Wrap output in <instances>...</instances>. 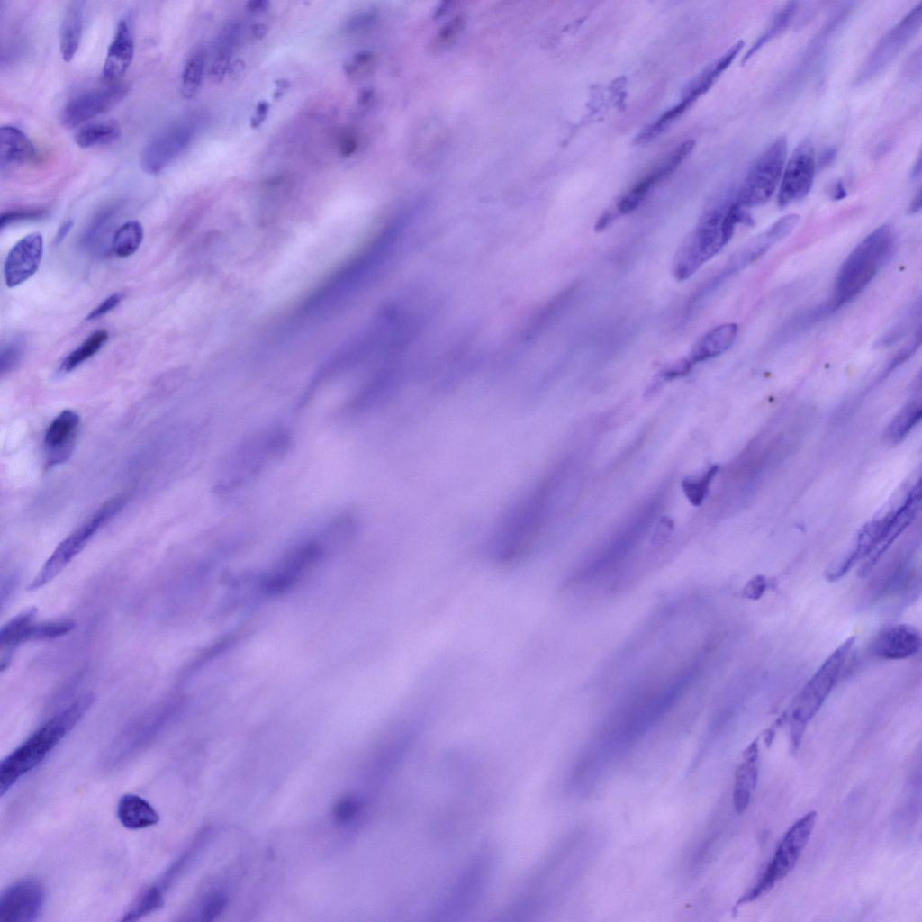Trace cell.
Masks as SVG:
<instances>
[{"instance_id":"cell-1","label":"cell","mask_w":922,"mask_h":922,"mask_svg":"<svg viewBox=\"0 0 922 922\" xmlns=\"http://www.w3.org/2000/svg\"><path fill=\"white\" fill-rule=\"evenodd\" d=\"M93 701L91 693L78 696L41 724L1 761V796L46 759L83 719Z\"/></svg>"},{"instance_id":"cell-2","label":"cell","mask_w":922,"mask_h":922,"mask_svg":"<svg viewBox=\"0 0 922 922\" xmlns=\"http://www.w3.org/2000/svg\"><path fill=\"white\" fill-rule=\"evenodd\" d=\"M751 221L737 202L719 204L706 212L676 253L674 276L679 280L691 276L730 240L737 223Z\"/></svg>"},{"instance_id":"cell-3","label":"cell","mask_w":922,"mask_h":922,"mask_svg":"<svg viewBox=\"0 0 922 922\" xmlns=\"http://www.w3.org/2000/svg\"><path fill=\"white\" fill-rule=\"evenodd\" d=\"M893 248V232L886 225L877 228L857 245L836 276L834 308L848 303L869 285L890 258Z\"/></svg>"},{"instance_id":"cell-4","label":"cell","mask_w":922,"mask_h":922,"mask_svg":"<svg viewBox=\"0 0 922 922\" xmlns=\"http://www.w3.org/2000/svg\"><path fill=\"white\" fill-rule=\"evenodd\" d=\"M855 642V637H847L822 663L791 704L790 713V743L796 752L808 723L819 710L828 697Z\"/></svg>"},{"instance_id":"cell-5","label":"cell","mask_w":922,"mask_h":922,"mask_svg":"<svg viewBox=\"0 0 922 922\" xmlns=\"http://www.w3.org/2000/svg\"><path fill=\"white\" fill-rule=\"evenodd\" d=\"M290 444L288 431L273 428L258 432L236 447L223 470L222 487L231 491L249 483L280 458Z\"/></svg>"},{"instance_id":"cell-6","label":"cell","mask_w":922,"mask_h":922,"mask_svg":"<svg viewBox=\"0 0 922 922\" xmlns=\"http://www.w3.org/2000/svg\"><path fill=\"white\" fill-rule=\"evenodd\" d=\"M816 818L817 811L811 810L790 827L759 879L738 899L737 904L754 901L767 893L777 881L794 868L801 851L808 843Z\"/></svg>"},{"instance_id":"cell-7","label":"cell","mask_w":922,"mask_h":922,"mask_svg":"<svg viewBox=\"0 0 922 922\" xmlns=\"http://www.w3.org/2000/svg\"><path fill=\"white\" fill-rule=\"evenodd\" d=\"M124 505L122 497L113 498L100 506L77 529L65 538L47 559L29 585L36 590L52 581L86 547L96 532L116 515Z\"/></svg>"},{"instance_id":"cell-8","label":"cell","mask_w":922,"mask_h":922,"mask_svg":"<svg viewBox=\"0 0 922 922\" xmlns=\"http://www.w3.org/2000/svg\"><path fill=\"white\" fill-rule=\"evenodd\" d=\"M787 149V139L781 136L759 155L740 187L737 199L740 206H759L771 198L781 181Z\"/></svg>"},{"instance_id":"cell-9","label":"cell","mask_w":922,"mask_h":922,"mask_svg":"<svg viewBox=\"0 0 922 922\" xmlns=\"http://www.w3.org/2000/svg\"><path fill=\"white\" fill-rule=\"evenodd\" d=\"M208 836V829H203L198 833L181 854L168 864L160 876L137 896L122 917V920H139L162 908L167 892L194 862L199 852L203 848Z\"/></svg>"},{"instance_id":"cell-10","label":"cell","mask_w":922,"mask_h":922,"mask_svg":"<svg viewBox=\"0 0 922 922\" xmlns=\"http://www.w3.org/2000/svg\"><path fill=\"white\" fill-rule=\"evenodd\" d=\"M196 128L197 120L194 117H188L175 122L158 131L141 151L142 170L156 175L166 169L190 145Z\"/></svg>"},{"instance_id":"cell-11","label":"cell","mask_w":922,"mask_h":922,"mask_svg":"<svg viewBox=\"0 0 922 922\" xmlns=\"http://www.w3.org/2000/svg\"><path fill=\"white\" fill-rule=\"evenodd\" d=\"M922 4L919 3L899 22L877 44L868 57L857 77L862 83L877 75L906 46L921 24Z\"/></svg>"},{"instance_id":"cell-12","label":"cell","mask_w":922,"mask_h":922,"mask_svg":"<svg viewBox=\"0 0 922 922\" xmlns=\"http://www.w3.org/2000/svg\"><path fill=\"white\" fill-rule=\"evenodd\" d=\"M814 148L802 140L793 150L781 178L778 203L785 207L804 198L811 189L815 174Z\"/></svg>"},{"instance_id":"cell-13","label":"cell","mask_w":922,"mask_h":922,"mask_svg":"<svg viewBox=\"0 0 922 922\" xmlns=\"http://www.w3.org/2000/svg\"><path fill=\"white\" fill-rule=\"evenodd\" d=\"M45 890L38 880L27 878L7 886L0 895L1 922H32L41 915Z\"/></svg>"},{"instance_id":"cell-14","label":"cell","mask_w":922,"mask_h":922,"mask_svg":"<svg viewBox=\"0 0 922 922\" xmlns=\"http://www.w3.org/2000/svg\"><path fill=\"white\" fill-rule=\"evenodd\" d=\"M128 93V86L113 83L80 94L70 100L62 111L61 122L68 128L76 127L116 105Z\"/></svg>"},{"instance_id":"cell-15","label":"cell","mask_w":922,"mask_h":922,"mask_svg":"<svg viewBox=\"0 0 922 922\" xmlns=\"http://www.w3.org/2000/svg\"><path fill=\"white\" fill-rule=\"evenodd\" d=\"M920 502V484L910 491L899 508L882 518V528L878 546L859 569V576L866 577L894 540L913 520Z\"/></svg>"},{"instance_id":"cell-16","label":"cell","mask_w":922,"mask_h":922,"mask_svg":"<svg viewBox=\"0 0 922 922\" xmlns=\"http://www.w3.org/2000/svg\"><path fill=\"white\" fill-rule=\"evenodd\" d=\"M42 251L43 239L39 232L28 234L17 241L8 252L4 265L6 285L17 286L33 276L41 264Z\"/></svg>"},{"instance_id":"cell-17","label":"cell","mask_w":922,"mask_h":922,"mask_svg":"<svg viewBox=\"0 0 922 922\" xmlns=\"http://www.w3.org/2000/svg\"><path fill=\"white\" fill-rule=\"evenodd\" d=\"M79 425V416L72 410H64L50 422L43 441L48 468L62 464L71 456Z\"/></svg>"},{"instance_id":"cell-18","label":"cell","mask_w":922,"mask_h":922,"mask_svg":"<svg viewBox=\"0 0 922 922\" xmlns=\"http://www.w3.org/2000/svg\"><path fill=\"white\" fill-rule=\"evenodd\" d=\"M921 635L909 624H896L881 630L873 640L872 651L884 660H902L914 656L921 648Z\"/></svg>"},{"instance_id":"cell-19","label":"cell","mask_w":922,"mask_h":922,"mask_svg":"<svg viewBox=\"0 0 922 922\" xmlns=\"http://www.w3.org/2000/svg\"><path fill=\"white\" fill-rule=\"evenodd\" d=\"M800 220L797 214H788L780 218L765 231L750 240L729 262L732 272L750 264L774 244L785 238L795 228Z\"/></svg>"},{"instance_id":"cell-20","label":"cell","mask_w":922,"mask_h":922,"mask_svg":"<svg viewBox=\"0 0 922 922\" xmlns=\"http://www.w3.org/2000/svg\"><path fill=\"white\" fill-rule=\"evenodd\" d=\"M134 53L133 30L131 21L122 19L108 47L103 67V77L107 82L120 78L129 68Z\"/></svg>"},{"instance_id":"cell-21","label":"cell","mask_w":922,"mask_h":922,"mask_svg":"<svg viewBox=\"0 0 922 922\" xmlns=\"http://www.w3.org/2000/svg\"><path fill=\"white\" fill-rule=\"evenodd\" d=\"M37 608L27 609L2 627L0 631L2 671L9 665L12 655L17 646L31 642V634L37 621Z\"/></svg>"},{"instance_id":"cell-22","label":"cell","mask_w":922,"mask_h":922,"mask_svg":"<svg viewBox=\"0 0 922 922\" xmlns=\"http://www.w3.org/2000/svg\"><path fill=\"white\" fill-rule=\"evenodd\" d=\"M758 777V739L744 751L743 762L736 773L733 803L737 813H743L751 799Z\"/></svg>"},{"instance_id":"cell-23","label":"cell","mask_w":922,"mask_h":922,"mask_svg":"<svg viewBox=\"0 0 922 922\" xmlns=\"http://www.w3.org/2000/svg\"><path fill=\"white\" fill-rule=\"evenodd\" d=\"M738 331L736 323H726L713 328L693 346L685 358L692 367L694 364L715 357L727 351L735 342Z\"/></svg>"},{"instance_id":"cell-24","label":"cell","mask_w":922,"mask_h":922,"mask_svg":"<svg viewBox=\"0 0 922 922\" xmlns=\"http://www.w3.org/2000/svg\"><path fill=\"white\" fill-rule=\"evenodd\" d=\"M116 813L120 823L128 829H143L159 822V815L154 807L133 793H126L120 798Z\"/></svg>"},{"instance_id":"cell-25","label":"cell","mask_w":922,"mask_h":922,"mask_svg":"<svg viewBox=\"0 0 922 922\" xmlns=\"http://www.w3.org/2000/svg\"><path fill=\"white\" fill-rule=\"evenodd\" d=\"M35 149L28 137L18 128L5 125L0 129L1 169H9L32 160Z\"/></svg>"},{"instance_id":"cell-26","label":"cell","mask_w":922,"mask_h":922,"mask_svg":"<svg viewBox=\"0 0 922 922\" xmlns=\"http://www.w3.org/2000/svg\"><path fill=\"white\" fill-rule=\"evenodd\" d=\"M240 35V24L232 21L226 23L215 38L212 45V58L210 76L212 80L220 81L227 72L231 54Z\"/></svg>"},{"instance_id":"cell-27","label":"cell","mask_w":922,"mask_h":922,"mask_svg":"<svg viewBox=\"0 0 922 922\" xmlns=\"http://www.w3.org/2000/svg\"><path fill=\"white\" fill-rule=\"evenodd\" d=\"M83 2L74 1L67 8L62 22L59 38V50L64 61L75 57L80 44L84 27Z\"/></svg>"},{"instance_id":"cell-28","label":"cell","mask_w":922,"mask_h":922,"mask_svg":"<svg viewBox=\"0 0 922 922\" xmlns=\"http://www.w3.org/2000/svg\"><path fill=\"white\" fill-rule=\"evenodd\" d=\"M121 135V128L114 120L96 122L85 125L74 137L75 142L83 149L110 144Z\"/></svg>"},{"instance_id":"cell-29","label":"cell","mask_w":922,"mask_h":922,"mask_svg":"<svg viewBox=\"0 0 922 922\" xmlns=\"http://www.w3.org/2000/svg\"><path fill=\"white\" fill-rule=\"evenodd\" d=\"M922 409L920 399L908 402L892 419L886 429V438L892 443H898L907 437L921 419Z\"/></svg>"},{"instance_id":"cell-30","label":"cell","mask_w":922,"mask_h":922,"mask_svg":"<svg viewBox=\"0 0 922 922\" xmlns=\"http://www.w3.org/2000/svg\"><path fill=\"white\" fill-rule=\"evenodd\" d=\"M206 52L203 46L196 47L186 59L181 77V94L189 99L197 92L204 73Z\"/></svg>"},{"instance_id":"cell-31","label":"cell","mask_w":922,"mask_h":922,"mask_svg":"<svg viewBox=\"0 0 922 922\" xmlns=\"http://www.w3.org/2000/svg\"><path fill=\"white\" fill-rule=\"evenodd\" d=\"M143 239V229L137 221H130L122 224L115 231L111 249L120 257L126 258L137 251Z\"/></svg>"},{"instance_id":"cell-32","label":"cell","mask_w":922,"mask_h":922,"mask_svg":"<svg viewBox=\"0 0 922 922\" xmlns=\"http://www.w3.org/2000/svg\"><path fill=\"white\" fill-rule=\"evenodd\" d=\"M108 339L105 330L93 332L79 347L70 352L62 361L59 371L68 373L97 353Z\"/></svg>"},{"instance_id":"cell-33","label":"cell","mask_w":922,"mask_h":922,"mask_svg":"<svg viewBox=\"0 0 922 922\" xmlns=\"http://www.w3.org/2000/svg\"><path fill=\"white\" fill-rule=\"evenodd\" d=\"M660 166L627 193L617 203V213L627 214L633 212L642 202L644 197L658 181L666 176V173Z\"/></svg>"},{"instance_id":"cell-34","label":"cell","mask_w":922,"mask_h":922,"mask_svg":"<svg viewBox=\"0 0 922 922\" xmlns=\"http://www.w3.org/2000/svg\"><path fill=\"white\" fill-rule=\"evenodd\" d=\"M797 9L796 2L787 3L773 17L765 32L753 43L750 50L743 58L742 63H746L755 52H757L766 42L780 34L790 23V21Z\"/></svg>"},{"instance_id":"cell-35","label":"cell","mask_w":922,"mask_h":922,"mask_svg":"<svg viewBox=\"0 0 922 922\" xmlns=\"http://www.w3.org/2000/svg\"><path fill=\"white\" fill-rule=\"evenodd\" d=\"M228 897L221 890H213L206 894L198 902L197 908L186 913L180 920L212 921L224 909Z\"/></svg>"},{"instance_id":"cell-36","label":"cell","mask_w":922,"mask_h":922,"mask_svg":"<svg viewBox=\"0 0 922 922\" xmlns=\"http://www.w3.org/2000/svg\"><path fill=\"white\" fill-rule=\"evenodd\" d=\"M694 100L685 95L684 98L675 106L664 112L654 123L648 125L637 136L639 142H646L660 134L667 128L673 121L678 118Z\"/></svg>"},{"instance_id":"cell-37","label":"cell","mask_w":922,"mask_h":922,"mask_svg":"<svg viewBox=\"0 0 922 922\" xmlns=\"http://www.w3.org/2000/svg\"><path fill=\"white\" fill-rule=\"evenodd\" d=\"M717 471L718 467L713 466L699 478H687L683 481V491L693 505L701 504Z\"/></svg>"},{"instance_id":"cell-38","label":"cell","mask_w":922,"mask_h":922,"mask_svg":"<svg viewBox=\"0 0 922 922\" xmlns=\"http://www.w3.org/2000/svg\"><path fill=\"white\" fill-rule=\"evenodd\" d=\"M24 351V341L15 339L8 342L1 350L0 366L2 374L13 370L20 362Z\"/></svg>"},{"instance_id":"cell-39","label":"cell","mask_w":922,"mask_h":922,"mask_svg":"<svg viewBox=\"0 0 922 922\" xmlns=\"http://www.w3.org/2000/svg\"><path fill=\"white\" fill-rule=\"evenodd\" d=\"M359 802L351 797L339 800L333 810V817L337 823L345 824L349 822L358 812Z\"/></svg>"},{"instance_id":"cell-40","label":"cell","mask_w":922,"mask_h":922,"mask_svg":"<svg viewBox=\"0 0 922 922\" xmlns=\"http://www.w3.org/2000/svg\"><path fill=\"white\" fill-rule=\"evenodd\" d=\"M47 212L44 209H19L2 213L0 226L4 228L12 222L20 221L38 220L44 217Z\"/></svg>"},{"instance_id":"cell-41","label":"cell","mask_w":922,"mask_h":922,"mask_svg":"<svg viewBox=\"0 0 922 922\" xmlns=\"http://www.w3.org/2000/svg\"><path fill=\"white\" fill-rule=\"evenodd\" d=\"M375 21L376 14L374 11L359 12L348 21L346 30L350 33H357L372 27Z\"/></svg>"},{"instance_id":"cell-42","label":"cell","mask_w":922,"mask_h":922,"mask_svg":"<svg viewBox=\"0 0 922 922\" xmlns=\"http://www.w3.org/2000/svg\"><path fill=\"white\" fill-rule=\"evenodd\" d=\"M768 587L765 576L757 575L749 580L742 590L745 598L752 601L760 599Z\"/></svg>"},{"instance_id":"cell-43","label":"cell","mask_w":922,"mask_h":922,"mask_svg":"<svg viewBox=\"0 0 922 922\" xmlns=\"http://www.w3.org/2000/svg\"><path fill=\"white\" fill-rule=\"evenodd\" d=\"M122 298H123V294H122L121 293H114V294H113L112 295L107 297L104 301H103L96 308H95L93 311H91L88 313V315L86 318V321H94V320H96V319L105 315L106 313H108L109 312L113 310L121 303Z\"/></svg>"},{"instance_id":"cell-44","label":"cell","mask_w":922,"mask_h":922,"mask_svg":"<svg viewBox=\"0 0 922 922\" xmlns=\"http://www.w3.org/2000/svg\"><path fill=\"white\" fill-rule=\"evenodd\" d=\"M359 146V140L353 131L344 132L339 140V150L340 154L348 158L352 156Z\"/></svg>"},{"instance_id":"cell-45","label":"cell","mask_w":922,"mask_h":922,"mask_svg":"<svg viewBox=\"0 0 922 922\" xmlns=\"http://www.w3.org/2000/svg\"><path fill=\"white\" fill-rule=\"evenodd\" d=\"M268 112L269 104L267 101L258 102L250 119V127L252 129L258 128L266 120Z\"/></svg>"},{"instance_id":"cell-46","label":"cell","mask_w":922,"mask_h":922,"mask_svg":"<svg viewBox=\"0 0 922 922\" xmlns=\"http://www.w3.org/2000/svg\"><path fill=\"white\" fill-rule=\"evenodd\" d=\"M269 2L266 0H252L246 4L248 11L250 13H263L269 8Z\"/></svg>"},{"instance_id":"cell-47","label":"cell","mask_w":922,"mask_h":922,"mask_svg":"<svg viewBox=\"0 0 922 922\" xmlns=\"http://www.w3.org/2000/svg\"><path fill=\"white\" fill-rule=\"evenodd\" d=\"M72 226H73V221H70V220L67 221L66 222H64L59 227V230H58V232L56 234L55 242L56 243L61 242L63 240V239L67 236V234L68 233V231L72 228Z\"/></svg>"},{"instance_id":"cell-48","label":"cell","mask_w":922,"mask_h":922,"mask_svg":"<svg viewBox=\"0 0 922 922\" xmlns=\"http://www.w3.org/2000/svg\"><path fill=\"white\" fill-rule=\"evenodd\" d=\"M836 158V150L834 149H827L825 150L819 159L818 166L826 167L830 164Z\"/></svg>"},{"instance_id":"cell-49","label":"cell","mask_w":922,"mask_h":922,"mask_svg":"<svg viewBox=\"0 0 922 922\" xmlns=\"http://www.w3.org/2000/svg\"><path fill=\"white\" fill-rule=\"evenodd\" d=\"M845 195H846V191H845V188L844 186V184L841 181H838L836 184V185L834 186V188H833L832 198L834 200H841L844 197H845Z\"/></svg>"},{"instance_id":"cell-50","label":"cell","mask_w":922,"mask_h":922,"mask_svg":"<svg viewBox=\"0 0 922 922\" xmlns=\"http://www.w3.org/2000/svg\"><path fill=\"white\" fill-rule=\"evenodd\" d=\"M920 209H921V191L918 190L917 194H916V196L914 197V199H913V201H912V203L910 204L909 211L912 213H917V212H918L920 211Z\"/></svg>"},{"instance_id":"cell-51","label":"cell","mask_w":922,"mask_h":922,"mask_svg":"<svg viewBox=\"0 0 922 922\" xmlns=\"http://www.w3.org/2000/svg\"><path fill=\"white\" fill-rule=\"evenodd\" d=\"M267 32V28L265 24L258 23L253 26L252 33L258 39H262Z\"/></svg>"},{"instance_id":"cell-52","label":"cell","mask_w":922,"mask_h":922,"mask_svg":"<svg viewBox=\"0 0 922 922\" xmlns=\"http://www.w3.org/2000/svg\"><path fill=\"white\" fill-rule=\"evenodd\" d=\"M911 178L917 179L921 175V158L918 156L911 170Z\"/></svg>"}]
</instances>
